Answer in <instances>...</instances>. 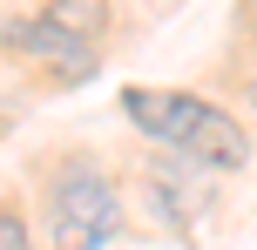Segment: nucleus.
<instances>
[{
    "label": "nucleus",
    "mask_w": 257,
    "mask_h": 250,
    "mask_svg": "<svg viewBox=\"0 0 257 250\" xmlns=\"http://www.w3.org/2000/svg\"><path fill=\"white\" fill-rule=\"evenodd\" d=\"M108 7H115V0H54L48 21H54V27H68L75 41H88V48H95V41L108 34Z\"/></svg>",
    "instance_id": "4"
},
{
    "label": "nucleus",
    "mask_w": 257,
    "mask_h": 250,
    "mask_svg": "<svg viewBox=\"0 0 257 250\" xmlns=\"http://www.w3.org/2000/svg\"><path fill=\"white\" fill-rule=\"evenodd\" d=\"M122 230V189L95 156H68L48 183V237L54 250H102Z\"/></svg>",
    "instance_id": "2"
},
{
    "label": "nucleus",
    "mask_w": 257,
    "mask_h": 250,
    "mask_svg": "<svg viewBox=\"0 0 257 250\" xmlns=\"http://www.w3.org/2000/svg\"><path fill=\"white\" fill-rule=\"evenodd\" d=\"M0 250H34V237H27V216L14 210V203H0Z\"/></svg>",
    "instance_id": "5"
},
{
    "label": "nucleus",
    "mask_w": 257,
    "mask_h": 250,
    "mask_svg": "<svg viewBox=\"0 0 257 250\" xmlns=\"http://www.w3.org/2000/svg\"><path fill=\"white\" fill-rule=\"evenodd\" d=\"M0 48H14L21 61L48 68V75H61V81H88V75H102V48L75 41L68 27H54L48 14H7V21H0Z\"/></svg>",
    "instance_id": "3"
},
{
    "label": "nucleus",
    "mask_w": 257,
    "mask_h": 250,
    "mask_svg": "<svg viewBox=\"0 0 257 250\" xmlns=\"http://www.w3.org/2000/svg\"><path fill=\"white\" fill-rule=\"evenodd\" d=\"M122 115L136 122L149 142H163L176 162H190V169H223V176H230V169L250 162L244 122H237L230 108L190 95V88H128L122 95Z\"/></svg>",
    "instance_id": "1"
},
{
    "label": "nucleus",
    "mask_w": 257,
    "mask_h": 250,
    "mask_svg": "<svg viewBox=\"0 0 257 250\" xmlns=\"http://www.w3.org/2000/svg\"><path fill=\"white\" fill-rule=\"evenodd\" d=\"M244 108L257 115V75H244Z\"/></svg>",
    "instance_id": "6"
}]
</instances>
